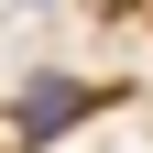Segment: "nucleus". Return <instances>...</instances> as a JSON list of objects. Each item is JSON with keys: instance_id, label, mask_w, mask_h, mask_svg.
<instances>
[{"instance_id": "nucleus-1", "label": "nucleus", "mask_w": 153, "mask_h": 153, "mask_svg": "<svg viewBox=\"0 0 153 153\" xmlns=\"http://www.w3.org/2000/svg\"><path fill=\"white\" fill-rule=\"evenodd\" d=\"M99 88H76V76H33V88H22V109H11V142H66V131L76 120H99Z\"/></svg>"}]
</instances>
